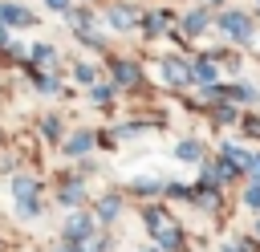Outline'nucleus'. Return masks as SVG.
Returning <instances> with one entry per match:
<instances>
[{
	"mask_svg": "<svg viewBox=\"0 0 260 252\" xmlns=\"http://www.w3.org/2000/svg\"><path fill=\"white\" fill-rule=\"evenodd\" d=\"M252 175H256V179H260V159H252Z\"/></svg>",
	"mask_w": 260,
	"mask_h": 252,
	"instance_id": "nucleus-16",
	"label": "nucleus"
},
{
	"mask_svg": "<svg viewBox=\"0 0 260 252\" xmlns=\"http://www.w3.org/2000/svg\"><path fill=\"white\" fill-rule=\"evenodd\" d=\"M162 77H167V81H175V85H179V81H183V77H187V69H183V61H175V57H167V61H162Z\"/></svg>",
	"mask_w": 260,
	"mask_h": 252,
	"instance_id": "nucleus-3",
	"label": "nucleus"
},
{
	"mask_svg": "<svg viewBox=\"0 0 260 252\" xmlns=\"http://www.w3.org/2000/svg\"><path fill=\"white\" fill-rule=\"evenodd\" d=\"M85 232H89V219H85V215H73V219H69V240H81Z\"/></svg>",
	"mask_w": 260,
	"mask_h": 252,
	"instance_id": "nucleus-7",
	"label": "nucleus"
},
{
	"mask_svg": "<svg viewBox=\"0 0 260 252\" xmlns=\"http://www.w3.org/2000/svg\"><path fill=\"white\" fill-rule=\"evenodd\" d=\"M0 20H8V24H28L32 16H28V12H20L16 4H0Z\"/></svg>",
	"mask_w": 260,
	"mask_h": 252,
	"instance_id": "nucleus-4",
	"label": "nucleus"
},
{
	"mask_svg": "<svg viewBox=\"0 0 260 252\" xmlns=\"http://www.w3.org/2000/svg\"><path fill=\"white\" fill-rule=\"evenodd\" d=\"M49 8H57V12H69V0H45Z\"/></svg>",
	"mask_w": 260,
	"mask_h": 252,
	"instance_id": "nucleus-15",
	"label": "nucleus"
},
{
	"mask_svg": "<svg viewBox=\"0 0 260 252\" xmlns=\"http://www.w3.org/2000/svg\"><path fill=\"white\" fill-rule=\"evenodd\" d=\"M219 24H223V33L236 37V41H248V37H252V20H248L244 12H223Z\"/></svg>",
	"mask_w": 260,
	"mask_h": 252,
	"instance_id": "nucleus-1",
	"label": "nucleus"
},
{
	"mask_svg": "<svg viewBox=\"0 0 260 252\" xmlns=\"http://www.w3.org/2000/svg\"><path fill=\"white\" fill-rule=\"evenodd\" d=\"M102 215L114 219V215H118V199H106V203H102Z\"/></svg>",
	"mask_w": 260,
	"mask_h": 252,
	"instance_id": "nucleus-14",
	"label": "nucleus"
},
{
	"mask_svg": "<svg viewBox=\"0 0 260 252\" xmlns=\"http://www.w3.org/2000/svg\"><path fill=\"white\" fill-rule=\"evenodd\" d=\"M110 20H114L118 28H126V24L134 20V12H126V8H114V12H110Z\"/></svg>",
	"mask_w": 260,
	"mask_h": 252,
	"instance_id": "nucleus-8",
	"label": "nucleus"
},
{
	"mask_svg": "<svg viewBox=\"0 0 260 252\" xmlns=\"http://www.w3.org/2000/svg\"><path fill=\"white\" fill-rule=\"evenodd\" d=\"M256 232H260V224H256Z\"/></svg>",
	"mask_w": 260,
	"mask_h": 252,
	"instance_id": "nucleus-18",
	"label": "nucleus"
},
{
	"mask_svg": "<svg viewBox=\"0 0 260 252\" xmlns=\"http://www.w3.org/2000/svg\"><path fill=\"white\" fill-rule=\"evenodd\" d=\"M223 252H236V248H223Z\"/></svg>",
	"mask_w": 260,
	"mask_h": 252,
	"instance_id": "nucleus-17",
	"label": "nucleus"
},
{
	"mask_svg": "<svg viewBox=\"0 0 260 252\" xmlns=\"http://www.w3.org/2000/svg\"><path fill=\"white\" fill-rule=\"evenodd\" d=\"M244 203H248V207H256V211H260V183H252V187H248V191H244Z\"/></svg>",
	"mask_w": 260,
	"mask_h": 252,
	"instance_id": "nucleus-9",
	"label": "nucleus"
},
{
	"mask_svg": "<svg viewBox=\"0 0 260 252\" xmlns=\"http://www.w3.org/2000/svg\"><path fill=\"white\" fill-rule=\"evenodd\" d=\"M203 24H207V12H191V16H187V28H191V33H199Z\"/></svg>",
	"mask_w": 260,
	"mask_h": 252,
	"instance_id": "nucleus-10",
	"label": "nucleus"
},
{
	"mask_svg": "<svg viewBox=\"0 0 260 252\" xmlns=\"http://www.w3.org/2000/svg\"><path fill=\"white\" fill-rule=\"evenodd\" d=\"M191 77H195V81H203V85H207V81H215V69H211V61H199V65H191Z\"/></svg>",
	"mask_w": 260,
	"mask_h": 252,
	"instance_id": "nucleus-6",
	"label": "nucleus"
},
{
	"mask_svg": "<svg viewBox=\"0 0 260 252\" xmlns=\"http://www.w3.org/2000/svg\"><path fill=\"white\" fill-rule=\"evenodd\" d=\"M12 191H16V199H20V203H32V199H37V183H32L28 175H20V179L12 183Z\"/></svg>",
	"mask_w": 260,
	"mask_h": 252,
	"instance_id": "nucleus-2",
	"label": "nucleus"
},
{
	"mask_svg": "<svg viewBox=\"0 0 260 252\" xmlns=\"http://www.w3.org/2000/svg\"><path fill=\"white\" fill-rule=\"evenodd\" d=\"M89 146H93V138H89V134H73V138L65 142V154H85Z\"/></svg>",
	"mask_w": 260,
	"mask_h": 252,
	"instance_id": "nucleus-5",
	"label": "nucleus"
},
{
	"mask_svg": "<svg viewBox=\"0 0 260 252\" xmlns=\"http://www.w3.org/2000/svg\"><path fill=\"white\" fill-rule=\"evenodd\" d=\"M118 81L126 85V81H138V69L134 65H118Z\"/></svg>",
	"mask_w": 260,
	"mask_h": 252,
	"instance_id": "nucleus-11",
	"label": "nucleus"
},
{
	"mask_svg": "<svg viewBox=\"0 0 260 252\" xmlns=\"http://www.w3.org/2000/svg\"><path fill=\"white\" fill-rule=\"evenodd\" d=\"M179 159H199V142H179Z\"/></svg>",
	"mask_w": 260,
	"mask_h": 252,
	"instance_id": "nucleus-12",
	"label": "nucleus"
},
{
	"mask_svg": "<svg viewBox=\"0 0 260 252\" xmlns=\"http://www.w3.org/2000/svg\"><path fill=\"white\" fill-rule=\"evenodd\" d=\"M77 195H81V187L73 183V187H65V191H61V203H69V207H73V203H77Z\"/></svg>",
	"mask_w": 260,
	"mask_h": 252,
	"instance_id": "nucleus-13",
	"label": "nucleus"
}]
</instances>
